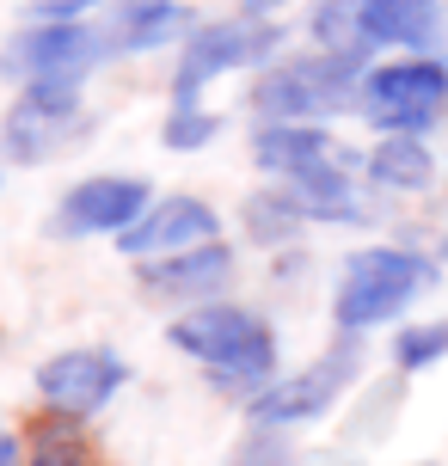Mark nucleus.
<instances>
[{
  "instance_id": "f257e3e1",
  "label": "nucleus",
  "mask_w": 448,
  "mask_h": 466,
  "mask_svg": "<svg viewBox=\"0 0 448 466\" xmlns=\"http://www.w3.org/2000/svg\"><path fill=\"white\" fill-rule=\"evenodd\" d=\"M166 344L178 350V356H190L221 393L252 399L277 380V331H270L264 313H252V307H239V301L185 307L166 326Z\"/></svg>"
},
{
  "instance_id": "f03ea898",
  "label": "nucleus",
  "mask_w": 448,
  "mask_h": 466,
  "mask_svg": "<svg viewBox=\"0 0 448 466\" xmlns=\"http://www.w3.org/2000/svg\"><path fill=\"white\" fill-rule=\"evenodd\" d=\"M436 282H443V258L424 246H400V239L356 246L338 270V289H331V331L369 338L381 326H400L412 301H424Z\"/></svg>"
},
{
  "instance_id": "7ed1b4c3",
  "label": "nucleus",
  "mask_w": 448,
  "mask_h": 466,
  "mask_svg": "<svg viewBox=\"0 0 448 466\" xmlns=\"http://www.w3.org/2000/svg\"><path fill=\"white\" fill-rule=\"evenodd\" d=\"M307 31L320 49H344L362 62L381 56H443L448 6L443 0H313Z\"/></svg>"
},
{
  "instance_id": "20e7f679",
  "label": "nucleus",
  "mask_w": 448,
  "mask_h": 466,
  "mask_svg": "<svg viewBox=\"0 0 448 466\" xmlns=\"http://www.w3.org/2000/svg\"><path fill=\"white\" fill-rule=\"evenodd\" d=\"M362 74H369L362 56H344V49H295V56H277L270 68H259L246 105H252L259 123H331V116L356 111Z\"/></svg>"
},
{
  "instance_id": "39448f33",
  "label": "nucleus",
  "mask_w": 448,
  "mask_h": 466,
  "mask_svg": "<svg viewBox=\"0 0 448 466\" xmlns=\"http://www.w3.org/2000/svg\"><path fill=\"white\" fill-rule=\"evenodd\" d=\"M105 62H117L105 19H25L0 49V74L13 86H87Z\"/></svg>"
},
{
  "instance_id": "423d86ee",
  "label": "nucleus",
  "mask_w": 448,
  "mask_h": 466,
  "mask_svg": "<svg viewBox=\"0 0 448 466\" xmlns=\"http://www.w3.org/2000/svg\"><path fill=\"white\" fill-rule=\"evenodd\" d=\"M356 116L375 136H436L448 123V62L443 56H381L362 74Z\"/></svg>"
},
{
  "instance_id": "0eeeda50",
  "label": "nucleus",
  "mask_w": 448,
  "mask_h": 466,
  "mask_svg": "<svg viewBox=\"0 0 448 466\" xmlns=\"http://www.w3.org/2000/svg\"><path fill=\"white\" fill-rule=\"evenodd\" d=\"M283 56V25L264 13H228V19H203L178 44L172 62V105H203L221 74H252L270 68Z\"/></svg>"
},
{
  "instance_id": "6e6552de",
  "label": "nucleus",
  "mask_w": 448,
  "mask_h": 466,
  "mask_svg": "<svg viewBox=\"0 0 448 466\" xmlns=\"http://www.w3.org/2000/svg\"><path fill=\"white\" fill-rule=\"evenodd\" d=\"M362 362H369V344H362V331H338L307 369L295 374H277L264 393L246 399V423H277V430H301V423L326 418L338 411L351 387L362 380Z\"/></svg>"
},
{
  "instance_id": "1a4fd4ad",
  "label": "nucleus",
  "mask_w": 448,
  "mask_h": 466,
  "mask_svg": "<svg viewBox=\"0 0 448 466\" xmlns=\"http://www.w3.org/2000/svg\"><path fill=\"white\" fill-rule=\"evenodd\" d=\"M93 136V111L80 86H19L0 111V160L6 166H49Z\"/></svg>"
},
{
  "instance_id": "9d476101",
  "label": "nucleus",
  "mask_w": 448,
  "mask_h": 466,
  "mask_svg": "<svg viewBox=\"0 0 448 466\" xmlns=\"http://www.w3.org/2000/svg\"><path fill=\"white\" fill-rule=\"evenodd\" d=\"M129 387V369L111 344H74L56 350L44 369H37V399H44L49 418H68V423H93L111 399Z\"/></svg>"
},
{
  "instance_id": "9b49d317",
  "label": "nucleus",
  "mask_w": 448,
  "mask_h": 466,
  "mask_svg": "<svg viewBox=\"0 0 448 466\" xmlns=\"http://www.w3.org/2000/svg\"><path fill=\"white\" fill-rule=\"evenodd\" d=\"M154 203V185L148 178H129V172H93L74 190H62L56 203V233L62 239H117L148 215Z\"/></svg>"
},
{
  "instance_id": "f8f14e48",
  "label": "nucleus",
  "mask_w": 448,
  "mask_h": 466,
  "mask_svg": "<svg viewBox=\"0 0 448 466\" xmlns=\"http://www.w3.org/2000/svg\"><path fill=\"white\" fill-rule=\"evenodd\" d=\"M209 239H221V215H215V203L178 190V197H154L142 221H136L129 233H117V252L129 258V264H142V258L190 252V246H209Z\"/></svg>"
},
{
  "instance_id": "ddd939ff",
  "label": "nucleus",
  "mask_w": 448,
  "mask_h": 466,
  "mask_svg": "<svg viewBox=\"0 0 448 466\" xmlns=\"http://www.w3.org/2000/svg\"><path fill=\"white\" fill-rule=\"evenodd\" d=\"M234 246L209 239V246H190V252H166V258H142L136 264V289L160 295V301H221V289L234 282Z\"/></svg>"
},
{
  "instance_id": "4468645a",
  "label": "nucleus",
  "mask_w": 448,
  "mask_h": 466,
  "mask_svg": "<svg viewBox=\"0 0 448 466\" xmlns=\"http://www.w3.org/2000/svg\"><path fill=\"white\" fill-rule=\"evenodd\" d=\"M344 147L331 141L326 123H252V166L270 178H301L313 166L338 160Z\"/></svg>"
},
{
  "instance_id": "2eb2a0df",
  "label": "nucleus",
  "mask_w": 448,
  "mask_h": 466,
  "mask_svg": "<svg viewBox=\"0 0 448 466\" xmlns=\"http://www.w3.org/2000/svg\"><path fill=\"white\" fill-rule=\"evenodd\" d=\"M111 25V44L117 56H148V49H166V44H185L190 31H197V13H190L185 0H123L117 13H105Z\"/></svg>"
},
{
  "instance_id": "dca6fc26",
  "label": "nucleus",
  "mask_w": 448,
  "mask_h": 466,
  "mask_svg": "<svg viewBox=\"0 0 448 466\" xmlns=\"http://www.w3.org/2000/svg\"><path fill=\"white\" fill-rule=\"evenodd\" d=\"M362 172L381 197H424L436 185V147L430 136H381L362 154Z\"/></svg>"
},
{
  "instance_id": "f3484780",
  "label": "nucleus",
  "mask_w": 448,
  "mask_h": 466,
  "mask_svg": "<svg viewBox=\"0 0 448 466\" xmlns=\"http://www.w3.org/2000/svg\"><path fill=\"white\" fill-rule=\"evenodd\" d=\"M239 228H246V239H252V246L277 252V246H289V239H301L313 221L295 209V197H289L283 185H270V190H252V197L239 203Z\"/></svg>"
},
{
  "instance_id": "a211bd4d",
  "label": "nucleus",
  "mask_w": 448,
  "mask_h": 466,
  "mask_svg": "<svg viewBox=\"0 0 448 466\" xmlns=\"http://www.w3.org/2000/svg\"><path fill=\"white\" fill-rule=\"evenodd\" d=\"M31 466H98V454L68 418H44L31 436Z\"/></svg>"
},
{
  "instance_id": "6ab92c4d",
  "label": "nucleus",
  "mask_w": 448,
  "mask_h": 466,
  "mask_svg": "<svg viewBox=\"0 0 448 466\" xmlns=\"http://www.w3.org/2000/svg\"><path fill=\"white\" fill-rule=\"evenodd\" d=\"M215 136H221V116H215L209 105H166L160 147H172V154H197V147H209Z\"/></svg>"
},
{
  "instance_id": "aec40b11",
  "label": "nucleus",
  "mask_w": 448,
  "mask_h": 466,
  "mask_svg": "<svg viewBox=\"0 0 448 466\" xmlns=\"http://www.w3.org/2000/svg\"><path fill=\"white\" fill-rule=\"evenodd\" d=\"M443 356H448V319H418V326L393 331V362H400V374L436 369Z\"/></svg>"
},
{
  "instance_id": "412c9836",
  "label": "nucleus",
  "mask_w": 448,
  "mask_h": 466,
  "mask_svg": "<svg viewBox=\"0 0 448 466\" xmlns=\"http://www.w3.org/2000/svg\"><path fill=\"white\" fill-rule=\"evenodd\" d=\"M228 466H295V442L277 423H246V436L234 442Z\"/></svg>"
},
{
  "instance_id": "4be33fe9",
  "label": "nucleus",
  "mask_w": 448,
  "mask_h": 466,
  "mask_svg": "<svg viewBox=\"0 0 448 466\" xmlns=\"http://www.w3.org/2000/svg\"><path fill=\"white\" fill-rule=\"evenodd\" d=\"M123 0H31L25 6V19H105V13H117Z\"/></svg>"
},
{
  "instance_id": "5701e85b",
  "label": "nucleus",
  "mask_w": 448,
  "mask_h": 466,
  "mask_svg": "<svg viewBox=\"0 0 448 466\" xmlns=\"http://www.w3.org/2000/svg\"><path fill=\"white\" fill-rule=\"evenodd\" d=\"M0 466H31V448H25L6 423H0Z\"/></svg>"
},
{
  "instance_id": "b1692460",
  "label": "nucleus",
  "mask_w": 448,
  "mask_h": 466,
  "mask_svg": "<svg viewBox=\"0 0 448 466\" xmlns=\"http://www.w3.org/2000/svg\"><path fill=\"white\" fill-rule=\"evenodd\" d=\"M289 0H234V13H264V19H277Z\"/></svg>"
}]
</instances>
